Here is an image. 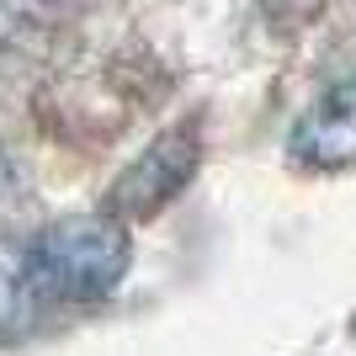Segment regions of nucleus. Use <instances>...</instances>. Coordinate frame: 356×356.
Listing matches in <instances>:
<instances>
[{
	"instance_id": "obj_3",
	"label": "nucleus",
	"mask_w": 356,
	"mask_h": 356,
	"mask_svg": "<svg viewBox=\"0 0 356 356\" xmlns=\"http://www.w3.org/2000/svg\"><path fill=\"white\" fill-rule=\"evenodd\" d=\"M287 149L309 170H346V165H356V74H346V80H335V86H325L314 96L309 112L293 122Z\"/></svg>"
},
{
	"instance_id": "obj_1",
	"label": "nucleus",
	"mask_w": 356,
	"mask_h": 356,
	"mask_svg": "<svg viewBox=\"0 0 356 356\" xmlns=\"http://www.w3.org/2000/svg\"><path fill=\"white\" fill-rule=\"evenodd\" d=\"M22 261L43 303H96L128 277L134 239L112 213H70L38 229L22 245Z\"/></svg>"
},
{
	"instance_id": "obj_4",
	"label": "nucleus",
	"mask_w": 356,
	"mask_h": 356,
	"mask_svg": "<svg viewBox=\"0 0 356 356\" xmlns=\"http://www.w3.org/2000/svg\"><path fill=\"white\" fill-rule=\"evenodd\" d=\"M43 309V293L32 287L27 277V261H22V245H0V330H16L27 325L32 314Z\"/></svg>"
},
{
	"instance_id": "obj_2",
	"label": "nucleus",
	"mask_w": 356,
	"mask_h": 356,
	"mask_svg": "<svg viewBox=\"0 0 356 356\" xmlns=\"http://www.w3.org/2000/svg\"><path fill=\"white\" fill-rule=\"evenodd\" d=\"M197 160H202L197 122H181V128L160 134L118 176V186H112V218L128 223V218H149V213H160L165 202H170V197L197 176Z\"/></svg>"
},
{
	"instance_id": "obj_5",
	"label": "nucleus",
	"mask_w": 356,
	"mask_h": 356,
	"mask_svg": "<svg viewBox=\"0 0 356 356\" xmlns=\"http://www.w3.org/2000/svg\"><path fill=\"white\" fill-rule=\"evenodd\" d=\"M11 192H16V170H11V160L0 154V208L11 202Z\"/></svg>"
}]
</instances>
